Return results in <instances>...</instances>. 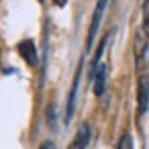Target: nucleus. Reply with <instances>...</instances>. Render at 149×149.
Returning a JSON list of instances; mask_svg holds the SVG:
<instances>
[{
	"mask_svg": "<svg viewBox=\"0 0 149 149\" xmlns=\"http://www.w3.org/2000/svg\"><path fill=\"white\" fill-rule=\"evenodd\" d=\"M90 143V125L88 123H82L80 129L76 131V137L70 145V149H86Z\"/></svg>",
	"mask_w": 149,
	"mask_h": 149,
	"instance_id": "nucleus-3",
	"label": "nucleus"
},
{
	"mask_svg": "<svg viewBox=\"0 0 149 149\" xmlns=\"http://www.w3.org/2000/svg\"><path fill=\"white\" fill-rule=\"evenodd\" d=\"M47 120H49V127L55 129V104L51 102L49 108H47Z\"/></svg>",
	"mask_w": 149,
	"mask_h": 149,
	"instance_id": "nucleus-9",
	"label": "nucleus"
},
{
	"mask_svg": "<svg viewBox=\"0 0 149 149\" xmlns=\"http://www.w3.org/2000/svg\"><path fill=\"white\" fill-rule=\"evenodd\" d=\"M92 80H94V94L100 96L104 92V86H106V68L104 65H98V70L92 76Z\"/></svg>",
	"mask_w": 149,
	"mask_h": 149,
	"instance_id": "nucleus-6",
	"label": "nucleus"
},
{
	"mask_svg": "<svg viewBox=\"0 0 149 149\" xmlns=\"http://www.w3.org/2000/svg\"><path fill=\"white\" fill-rule=\"evenodd\" d=\"M118 149H133V137H131V133H123V137L118 141Z\"/></svg>",
	"mask_w": 149,
	"mask_h": 149,
	"instance_id": "nucleus-8",
	"label": "nucleus"
},
{
	"mask_svg": "<svg viewBox=\"0 0 149 149\" xmlns=\"http://www.w3.org/2000/svg\"><path fill=\"white\" fill-rule=\"evenodd\" d=\"M143 39H141V33H137V39H135V51H137V59H141L143 55Z\"/></svg>",
	"mask_w": 149,
	"mask_h": 149,
	"instance_id": "nucleus-10",
	"label": "nucleus"
},
{
	"mask_svg": "<svg viewBox=\"0 0 149 149\" xmlns=\"http://www.w3.org/2000/svg\"><path fill=\"white\" fill-rule=\"evenodd\" d=\"M39 149H55V143H53V141H45Z\"/></svg>",
	"mask_w": 149,
	"mask_h": 149,
	"instance_id": "nucleus-11",
	"label": "nucleus"
},
{
	"mask_svg": "<svg viewBox=\"0 0 149 149\" xmlns=\"http://www.w3.org/2000/svg\"><path fill=\"white\" fill-rule=\"evenodd\" d=\"M137 104H139V112L143 114L149 106V80L143 76L139 78V86H137Z\"/></svg>",
	"mask_w": 149,
	"mask_h": 149,
	"instance_id": "nucleus-2",
	"label": "nucleus"
},
{
	"mask_svg": "<svg viewBox=\"0 0 149 149\" xmlns=\"http://www.w3.org/2000/svg\"><path fill=\"white\" fill-rule=\"evenodd\" d=\"M53 4H55V6H65L68 0H53Z\"/></svg>",
	"mask_w": 149,
	"mask_h": 149,
	"instance_id": "nucleus-12",
	"label": "nucleus"
},
{
	"mask_svg": "<svg viewBox=\"0 0 149 149\" xmlns=\"http://www.w3.org/2000/svg\"><path fill=\"white\" fill-rule=\"evenodd\" d=\"M143 33L145 37H149V0H145L143 4Z\"/></svg>",
	"mask_w": 149,
	"mask_h": 149,
	"instance_id": "nucleus-7",
	"label": "nucleus"
},
{
	"mask_svg": "<svg viewBox=\"0 0 149 149\" xmlns=\"http://www.w3.org/2000/svg\"><path fill=\"white\" fill-rule=\"evenodd\" d=\"M19 53H21V57H23L29 65H37V47H35V43H33L31 39L21 41V45H19Z\"/></svg>",
	"mask_w": 149,
	"mask_h": 149,
	"instance_id": "nucleus-4",
	"label": "nucleus"
},
{
	"mask_svg": "<svg viewBox=\"0 0 149 149\" xmlns=\"http://www.w3.org/2000/svg\"><path fill=\"white\" fill-rule=\"evenodd\" d=\"M80 72H82V65L78 68L76 72V78H74V84H72V90H70V96H68V110H65V120L72 118L74 114V108H76V96H78V86H80Z\"/></svg>",
	"mask_w": 149,
	"mask_h": 149,
	"instance_id": "nucleus-5",
	"label": "nucleus"
},
{
	"mask_svg": "<svg viewBox=\"0 0 149 149\" xmlns=\"http://www.w3.org/2000/svg\"><path fill=\"white\" fill-rule=\"evenodd\" d=\"M106 2H108V0H98V2H96L94 17H92V23H90V29H88V39H86V47H88V49H90L92 43H94V37H96V31H98V27H100V21H102Z\"/></svg>",
	"mask_w": 149,
	"mask_h": 149,
	"instance_id": "nucleus-1",
	"label": "nucleus"
}]
</instances>
